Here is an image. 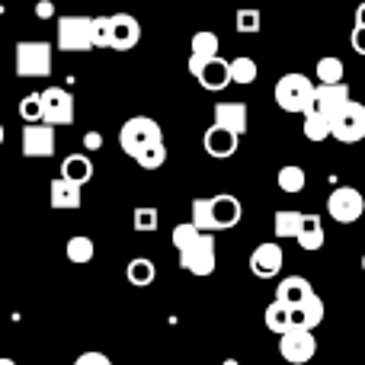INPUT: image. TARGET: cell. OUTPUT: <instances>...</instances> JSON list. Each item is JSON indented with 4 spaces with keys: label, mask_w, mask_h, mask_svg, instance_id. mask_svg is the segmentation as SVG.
Masks as SVG:
<instances>
[{
    "label": "cell",
    "mask_w": 365,
    "mask_h": 365,
    "mask_svg": "<svg viewBox=\"0 0 365 365\" xmlns=\"http://www.w3.org/2000/svg\"><path fill=\"white\" fill-rule=\"evenodd\" d=\"M276 180H279V189L289 195H298L304 186H308V173H304V167H298V164H285Z\"/></svg>",
    "instance_id": "484cf974"
},
{
    "label": "cell",
    "mask_w": 365,
    "mask_h": 365,
    "mask_svg": "<svg viewBox=\"0 0 365 365\" xmlns=\"http://www.w3.org/2000/svg\"><path fill=\"white\" fill-rule=\"evenodd\" d=\"M189 225H192L195 231H202V234H212L215 231L212 205H208V199H192V218H189Z\"/></svg>",
    "instance_id": "1f68e13d"
},
{
    "label": "cell",
    "mask_w": 365,
    "mask_h": 365,
    "mask_svg": "<svg viewBox=\"0 0 365 365\" xmlns=\"http://www.w3.org/2000/svg\"><path fill=\"white\" fill-rule=\"evenodd\" d=\"M192 77L202 83V90H212V93H221V90L231 87V64L225 58H212V61L199 64V68H189Z\"/></svg>",
    "instance_id": "7c38bea8"
},
{
    "label": "cell",
    "mask_w": 365,
    "mask_h": 365,
    "mask_svg": "<svg viewBox=\"0 0 365 365\" xmlns=\"http://www.w3.org/2000/svg\"><path fill=\"white\" fill-rule=\"evenodd\" d=\"M218 36L215 32H195L192 45H189V68H199V64L218 58Z\"/></svg>",
    "instance_id": "7402d4cb"
},
{
    "label": "cell",
    "mask_w": 365,
    "mask_h": 365,
    "mask_svg": "<svg viewBox=\"0 0 365 365\" xmlns=\"http://www.w3.org/2000/svg\"><path fill=\"white\" fill-rule=\"evenodd\" d=\"M61 180L74 182V186H87L90 180H93V160L87 158V154H71V158L61 160Z\"/></svg>",
    "instance_id": "ffe728a7"
},
{
    "label": "cell",
    "mask_w": 365,
    "mask_h": 365,
    "mask_svg": "<svg viewBox=\"0 0 365 365\" xmlns=\"http://www.w3.org/2000/svg\"><path fill=\"white\" fill-rule=\"evenodd\" d=\"M48 202H51V208H81V202H83V192H81V186H74V182H68V180H51V186H48Z\"/></svg>",
    "instance_id": "44dd1931"
},
{
    "label": "cell",
    "mask_w": 365,
    "mask_h": 365,
    "mask_svg": "<svg viewBox=\"0 0 365 365\" xmlns=\"http://www.w3.org/2000/svg\"><path fill=\"white\" fill-rule=\"evenodd\" d=\"M231 64V83H253L257 81V74H259V68H257V61L253 58H247V55H240V58H234V61H227Z\"/></svg>",
    "instance_id": "f546056e"
},
{
    "label": "cell",
    "mask_w": 365,
    "mask_h": 365,
    "mask_svg": "<svg viewBox=\"0 0 365 365\" xmlns=\"http://www.w3.org/2000/svg\"><path fill=\"white\" fill-rule=\"evenodd\" d=\"M138 167L141 170H158V167H164L167 164V145L160 141V145H154V148H148L145 154H138Z\"/></svg>",
    "instance_id": "e575fe53"
},
{
    "label": "cell",
    "mask_w": 365,
    "mask_h": 365,
    "mask_svg": "<svg viewBox=\"0 0 365 365\" xmlns=\"http://www.w3.org/2000/svg\"><path fill=\"white\" fill-rule=\"evenodd\" d=\"M317 353V340L311 330H289L279 336V356L292 365H304L308 359H314Z\"/></svg>",
    "instance_id": "9c48e42d"
},
{
    "label": "cell",
    "mask_w": 365,
    "mask_h": 365,
    "mask_svg": "<svg viewBox=\"0 0 365 365\" xmlns=\"http://www.w3.org/2000/svg\"><path fill=\"white\" fill-rule=\"evenodd\" d=\"M74 365H113V359H109L106 353H96V349H90V353H81V356H77Z\"/></svg>",
    "instance_id": "74e56055"
},
{
    "label": "cell",
    "mask_w": 365,
    "mask_h": 365,
    "mask_svg": "<svg viewBox=\"0 0 365 365\" xmlns=\"http://www.w3.org/2000/svg\"><path fill=\"white\" fill-rule=\"evenodd\" d=\"M42 122L45 125H71L74 122V96L64 87L42 90Z\"/></svg>",
    "instance_id": "ba28073f"
},
{
    "label": "cell",
    "mask_w": 365,
    "mask_h": 365,
    "mask_svg": "<svg viewBox=\"0 0 365 365\" xmlns=\"http://www.w3.org/2000/svg\"><path fill=\"white\" fill-rule=\"evenodd\" d=\"M64 253H68V259H71V263L83 266V263H90V259H93L96 247H93V240H90V237H83V234H77V237H71V240H68V247H64Z\"/></svg>",
    "instance_id": "f1b7e54d"
},
{
    "label": "cell",
    "mask_w": 365,
    "mask_h": 365,
    "mask_svg": "<svg viewBox=\"0 0 365 365\" xmlns=\"http://www.w3.org/2000/svg\"><path fill=\"white\" fill-rule=\"evenodd\" d=\"M154 276H158V266H154L148 257H135L132 263L125 266V279L135 285V289H148V285L154 282Z\"/></svg>",
    "instance_id": "cb8c5ba5"
},
{
    "label": "cell",
    "mask_w": 365,
    "mask_h": 365,
    "mask_svg": "<svg viewBox=\"0 0 365 365\" xmlns=\"http://www.w3.org/2000/svg\"><path fill=\"white\" fill-rule=\"evenodd\" d=\"M90 38H93V48H109V38H113V23H109V16H93Z\"/></svg>",
    "instance_id": "d590c367"
},
{
    "label": "cell",
    "mask_w": 365,
    "mask_h": 365,
    "mask_svg": "<svg viewBox=\"0 0 365 365\" xmlns=\"http://www.w3.org/2000/svg\"><path fill=\"white\" fill-rule=\"evenodd\" d=\"M93 16H58V48L61 51H87L93 48Z\"/></svg>",
    "instance_id": "52a82bcc"
},
{
    "label": "cell",
    "mask_w": 365,
    "mask_h": 365,
    "mask_svg": "<svg viewBox=\"0 0 365 365\" xmlns=\"http://www.w3.org/2000/svg\"><path fill=\"white\" fill-rule=\"evenodd\" d=\"M221 365H240L237 359H225V362H221Z\"/></svg>",
    "instance_id": "ee69618b"
},
{
    "label": "cell",
    "mask_w": 365,
    "mask_h": 365,
    "mask_svg": "<svg viewBox=\"0 0 365 365\" xmlns=\"http://www.w3.org/2000/svg\"><path fill=\"white\" fill-rule=\"evenodd\" d=\"M0 365H16V362H13V359H0Z\"/></svg>",
    "instance_id": "f6af8a7d"
},
{
    "label": "cell",
    "mask_w": 365,
    "mask_h": 365,
    "mask_svg": "<svg viewBox=\"0 0 365 365\" xmlns=\"http://www.w3.org/2000/svg\"><path fill=\"white\" fill-rule=\"evenodd\" d=\"M362 272H365V253H362Z\"/></svg>",
    "instance_id": "bcb514c9"
},
{
    "label": "cell",
    "mask_w": 365,
    "mask_h": 365,
    "mask_svg": "<svg viewBox=\"0 0 365 365\" xmlns=\"http://www.w3.org/2000/svg\"><path fill=\"white\" fill-rule=\"evenodd\" d=\"M266 327H269L272 334H279V336L289 334V330H292V311L272 302L269 308H266Z\"/></svg>",
    "instance_id": "4dcf8cb0"
},
{
    "label": "cell",
    "mask_w": 365,
    "mask_h": 365,
    "mask_svg": "<svg viewBox=\"0 0 365 365\" xmlns=\"http://www.w3.org/2000/svg\"><path fill=\"white\" fill-rule=\"evenodd\" d=\"M343 77H346V68H343L340 58L327 55V58H321V61H317V83H321V87H336V83H346Z\"/></svg>",
    "instance_id": "d4e9b609"
},
{
    "label": "cell",
    "mask_w": 365,
    "mask_h": 365,
    "mask_svg": "<svg viewBox=\"0 0 365 365\" xmlns=\"http://www.w3.org/2000/svg\"><path fill=\"white\" fill-rule=\"evenodd\" d=\"M19 115H23L29 125L42 122V93H26L23 100H19Z\"/></svg>",
    "instance_id": "836d02e7"
},
{
    "label": "cell",
    "mask_w": 365,
    "mask_h": 365,
    "mask_svg": "<svg viewBox=\"0 0 365 365\" xmlns=\"http://www.w3.org/2000/svg\"><path fill=\"white\" fill-rule=\"evenodd\" d=\"M272 96H276L282 113H302L304 115L311 106H314V83H311V77H304L295 71V74L279 77Z\"/></svg>",
    "instance_id": "3957f363"
},
{
    "label": "cell",
    "mask_w": 365,
    "mask_h": 365,
    "mask_svg": "<svg viewBox=\"0 0 365 365\" xmlns=\"http://www.w3.org/2000/svg\"><path fill=\"white\" fill-rule=\"evenodd\" d=\"M247 119H250V115H247L244 103H218V106H215V125L237 135V138L247 132Z\"/></svg>",
    "instance_id": "ac0fdd59"
},
{
    "label": "cell",
    "mask_w": 365,
    "mask_h": 365,
    "mask_svg": "<svg viewBox=\"0 0 365 365\" xmlns=\"http://www.w3.org/2000/svg\"><path fill=\"white\" fill-rule=\"evenodd\" d=\"M158 221H160V212L154 205H138L132 215L135 231H158Z\"/></svg>",
    "instance_id": "d6a6232c"
},
{
    "label": "cell",
    "mask_w": 365,
    "mask_h": 365,
    "mask_svg": "<svg viewBox=\"0 0 365 365\" xmlns=\"http://www.w3.org/2000/svg\"><path fill=\"white\" fill-rule=\"evenodd\" d=\"M4 141H6V132H4V125H0V145H4Z\"/></svg>",
    "instance_id": "7bdbcfd3"
},
{
    "label": "cell",
    "mask_w": 365,
    "mask_h": 365,
    "mask_svg": "<svg viewBox=\"0 0 365 365\" xmlns=\"http://www.w3.org/2000/svg\"><path fill=\"white\" fill-rule=\"evenodd\" d=\"M113 23V38H109V48L115 51H128L141 42V23L132 16V13H113L109 16Z\"/></svg>",
    "instance_id": "4fadbf2b"
},
{
    "label": "cell",
    "mask_w": 365,
    "mask_h": 365,
    "mask_svg": "<svg viewBox=\"0 0 365 365\" xmlns=\"http://www.w3.org/2000/svg\"><path fill=\"white\" fill-rule=\"evenodd\" d=\"M36 16L38 19H51V16H55V4H51V0H38V4H36Z\"/></svg>",
    "instance_id": "ab89813d"
},
{
    "label": "cell",
    "mask_w": 365,
    "mask_h": 365,
    "mask_svg": "<svg viewBox=\"0 0 365 365\" xmlns=\"http://www.w3.org/2000/svg\"><path fill=\"white\" fill-rule=\"evenodd\" d=\"M208 205H212V225L215 231H225V227H234L240 221V215H244V205H240L237 195L231 192H218L208 199Z\"/></svg>",
    "instance_id": "5bb4252c"
},
{
    "label": "cell",
    "mask_w": 365,
    "mask_h": 365,
    "mask_svg": "<svg viewBox=\"0 0 365 365\" xmlns=\"http://www.w3.org/2000/svg\"><path fill=\"white\" fill-rule=\"evenodd\" d=\"M346 103H349V83H336V87H321V83H314V106L311 109H317L321 115L334 119Z\"/></svg>",
    "instance_id": "2e32d148"
},
{
    "label": "cell",
    "mask_w": 365,
    "mask_h": 365,
    "mask_svg": "<svg viewBox=\"0 0 365 365\" xmlns=\"http://www.w3.org/2000/svg\"><path fill=\"white\" fill-rule=\"evenodd\" d=\"M16 77H48L51 74V45L48 42H16Z\"/></svg>",
    "instance_id": "277c9868"
},
{
    "label": "cell",
    "mask_w": 365,
    "mask_h": 365,
    "mask_svg": "<svg viewBox=\"0 0 365 365\" xmlns=\"http://www.w3.org/2000/svg\"><path fill=\"white\" fill-rule=\"evenodd\" d=\"M237 135H231V132H225V128H218V125H212L205 135H202V148H205V154L208 158H215V160H227L234 151H237Z\"/></svg>",
    "instance_id": "e0dca14e"
},
{
    "label": "cell",
    "mask_w": 365,
    "mask_h": 365,
    "mask_svg": "<svg viewBox=\"0 0 365 365\" xmlns=\"http://www.w3.org/2000/svg\"><path fill=\"white\" fill-rule=\"evenodd\" d=\"M327 212L336 225H353L365 215V199L359 189L353 186H336L334 192L327 195Z\"/></svg>",
    "instance_id": "8992f818"
},
{
    "label": "cell",
    "mask_w": 365,
    "mask_h": 365,
    "mask_svg": "<svg viewBox=\"0 0 365 365\" xmlns=\"http://www.w3.org/2000/svg\"><path fill=\"white\" fill-rule=\"evenodd\" d=\"M83 148H87V151H100V148H103V135L100 132H87V135H83Z\"/></svg>",
    "instance_id": "60d3db41"
},
{
    "label": "cell",
    "mask_w": 365,
    "mask_h": 365,
    "mask_svg": "<svg viewBox=\"0 0 365 365\" xmlns=\"http://www.w3.org/2000/svg\"><path fill=\"white\" fill-rule=\"evenodd\" d=\"M311 295H314V289H311V282L304 276H285L282 282L276 285V304H282V308H289V311L302 308Z\"/></svg>",
    "instance_id": "9a60e30c"
},
{
    "label": "cell",
    "mask_w": 365,
    "mask_h": 365,
    "mask_svg": "<svg viewBox=\"0 0 365 365\" xmlns=\"http://www.w3.org/2000/svg\"><path fill=\"white\" fill-rule=\"evenodd\" d=\"M330 138H336L340 145H359L365 138V106L349 100L340 113L330 119Z\"/></svg>",
    "instance_id": "5b68a950"
},
{
    "label": "cell",
    "mask_w": 365,
    "mask_h": 365,
    "mask_svg": "<svg viewBox=\"0 0 365 365\" xmlns=\"http://www.w3.org/2000/svg\"><path fill=\"white\" fill-rule=\"evenodd\" d=\"M173 247L180 253V266L192 276H212L215 272V234L195 231L189 221L173 227Z\"/></svg>",
    "instance_id": "6da1fadb"
},
{
    "label": "cell",
    "mask_w": 365,
    "mask_h": 365,
    "mask_svg": "<svg viewBox=\"0 0 365 365\" xmlns=\"http://www.w3.org/2000/svg\"><path fill=\"white\" fill-rule=\"evenodd\" d=\"M160 141H164V132H160L158 119H151V115H132L119 128V148L128 158H138L148 148L160 145Z\"/></svg>",
    "instance_id": "7a4b0ae2"
},
{
    "label": "cell",
    "mask_w": 365,
    "mask_h": 365,
    "mask_svg": "<svg viewBox=\"0 0 365 365\" xmlns=\"http://www.w3.org/2000/svg\"><path fill=\"white\" fill-rule=\"evenodd\" d=\"M356 26H359V29H365V0L359 4V10H356Z\"/></svg>",
    "instance_id": "b9f144b4"
},
{
    "label": "cell",
    "mask_w": 365,
    "mask_h": 365,
    "mask_svg": "<svg viewBox=\"0 0 365 365\" xmlns=\"http://www.w3.org/2000/svg\"><path fill=\"white\" fill-rule=\"evenodd\" d=\"M302 218H304V212H292V208L276 212V221H272L276 237H298V231H302Z\"/></svg>",
    "instance_id": "83f0119b"
},
{
    "label": "cell",
    "mask_w": 365,
    "mask_h": 365,
    "mask_svg": "<svg viewBox=\"0 0 365 365\" xmlns=\"http://www.w3.org/2000/svg\"><path fill=\"white\" fill-rule=\"evenodd\" d=\"M285 263V253L276 240H266V244H257L250 253V272L257 279H276L282 272Z\"/></svg>",
    "instance_id": "30bf717a"
},
{
    "label": "cell",
    "mask_w": 365,
    "mask_h": 365,
    "mask_svg": "<svg viewBox=\"0 0 365 365\" xmlns=\"http://www.w3.org/2000/svg\"><path fill=\"white\" fill-rule=\"evenodd\" d=\"M234 29L237 32H247V36H253V32H259V10H237V16H234Z\"/></svg>",
    "instance_id": "8d00e7d4"
},
{
    "label": "cell",
    "mask_w": 365,
    "mask_h": 365,
    "mask_svg": "<svg viewBox=\"0 0 365 365\" xmlns=\"http://www.w3.org/2000/svg\"><path fill=\"white\" fill-rule=\"evenodd\" d=\"M321 321H324V302L317 292L302 304V308L292 311V330H317Z\"/></svg>",
    "instance_id": "d6986e66"
},
{
    "label": "cell",
    "mask_w": 365,
    "mask_h": 365,
    "mask_svg": "<svg viewBox=\"0 0 365 365\" xmlns=\"http://www.w3.org/2000/svg\"><path fill=\"white\" fill-rule=\"evenodd\" d=\"M55 154V128L36 122V125L23 128V158H51Z\"/></svg>",
    "instance_id": "8fae6325"
},
{
    "label": "cell",
    "mask_w": 365,
    "mask_h": 365,
    "mask_svg": "<svg viewBox=\"0 0 365 365\" xmlns=\"http://www.w3.org/2000/svg\"><path fill=\"white\" fill-rule=\"evenodd\" d=\"M298 247L302 250H321L324 247V240H327V234H324V221H321V215H308L304 212V218H302V231H298Z\"/></svg>",
    "instance_id": "603a6c76"
},
{
    "label": "cell",
    "mask_w": 365,
    "mask_h": 365,
    "mask_svg": "<svg viewBox=\"0 0 365 365\" xmlns=\"http://www.w3.org/2000/svg\"><path fill=\"white\" fill-rule=\"evenodd\" d=\"M349 42H353V51H359V55H365V29H359V26H353V36H349Z\"/></svg>",
    "instance_id": "f35d334b"
},
{
    "label": "cell",
    "mask_w": 365,
    "mask_h": 365,
    "mask_svg": "<svg viewBox=\"0 0 365 365\" xmlns=\"http://www.w3.org/2000/svg\"><path fill=\"white\" fill-rule=\"evenodd\" d=\"M304 138L308 141H327L330 138V119L321 115L317 109L304 113Z\"/></svg>",
    "instance_id": "4316f807"
}]
</instances>
